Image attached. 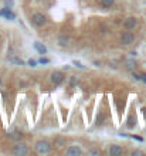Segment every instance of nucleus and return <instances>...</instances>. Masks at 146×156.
<instances>
[{
	"mask_svg": "<svg viewBox=\"0 0 146 156\" xmlns=\"http://www.w3.org/2000/svg\"><path fill=\"white\" fill-rule=\"evenodd\" d=\"M70 85H71V87H75V85H77V77L70 78Z\"/></svg>",
	"mask_w": 146,
	"mask_h": 156,
	"instance_id": "nucleus-16",
	"label": "nucleus"
},
{
	"mask_svg": "<svg viewBox=\"0 0 146 156\" xmlns=\"http://www.w3.org/2000/svg\"><path fill=\"white\" fill-rule=\"evenodd\" d=\"M135 67H136L135 61H132V60H128V61H126V68H128V70H135Z\"/></svg>",
	"mask_w": 146,
	"mask_h": 156,
	"instance_id": "nucleus-14",
	"label": "nucleus"
},
{
	"mask_svg": "<svg viewBox=\"0 0 146 156\" xmlns=\"http://www.w3.org/2000/svg\"><path fill=\"white\" fill-rule=\"evenodd\" d=\"M132 155H143L140 150H135V152H132Z\"/></svg>",
	"mask_w": 146,
	"mask_h": 156,
	"instance_id": "nucleus-23",
	"label": "nucleus"
},
{
	"mask_svg": "<svg viewBox=\"0 0 146 156\" xmlns=\"http://www.w3.org/2000/svg\"><path fill=\"white\" fill-rule=\"evenodd\" d=\"M0 16H3V17H4V19H7V20H14V19H16V14H14L9 7L1 9V10H0Z\"/></svg>",
	"mask_w": 146,
	"mask_h": 156,
	"instance_id": "nucleus-8",
	"label": "nucleus"
},
{
	"mask_svg": "<svg viewBox=\"0 0 146 156\" xmlns=\"http://www.w3.org/2000/svg\"><path fill=\"white\" fill-rule=\"evenodd\" d=\"M135 41V34L131 33V31H124V33L121 34V43L125 45H129L132 44Z\"/></svg>",
	"mask_w": 146,
	"mask_h": 156,
	"instance_id": "nucleus-4",
	"label": "nucleus"
},
{
	"mask_svg": "<svg viewBox=\"0 0 146 156\" xmlns=\"http://www.w3.org/2000/svg\"><path fill=\"white\" fill-rule=\"evenodd\" d=\"M82 153V150L79 149L78 146H70L67 150H65V155L67 156H78Z\"/></svg>",
	"mask_w": 146,
	"mask_h": 156,
	"instance_id": "nucleus-9",
	"label": "nucleus"
},
{
	"mask_svg": "<svg viewBox=\"0 0 146 156\" xmlns=\"http://www.w3.org/2000/svg\"><path fill=\"white\" fill-rule=\"evenodd\" d=\"M139 77H140V81H143V82L146 84V74H145V72H143V74H140Z\"/></svg>",
	"mask_w": 146,
	"mask_h": 156,
	"instance_id": "nucleus-21",
	"label": "nucleus"
},
{
	"mask_svg": "<svg viewBox=\"0 0 146 156\" xmlns=\"http://www.w3.org/2000/svg\"><path fill=\"white\" fill-rule=\"evenodd\" d=\"M0 85H1V78H0Z\"/></svg>",
	"mask_w": 146,
	"mask_h": 156,
	"instance_id": "nucleus-24",
	"label": "nucleus"
},
{
	"mask_svg": "<svg viewBox=\"0 0 146 156\" xmlns=\"http://www.w3.org/2000/svg\"><path fill=\"white\" fill-rule=\"evenodd\" d=\"M38 63H40V64H48V63H50V60H48V58H40V60H38Z\"/></svg>",
	"mask_w": 146,
	"mask_h": 156,
	"instance_id": "nucleus-17",
	"label": "nucleus"
},
{
	"mask_svg": "<svg viewBox=\"0 0 146 156\" xmlns=\"http://www.w3.org/2000/svg\"><path fill=\"white\" fill-rule=\"evenodd\" d=\"M64 78H65L64 72L56 70V71H53V72H51V75H50V81H51L54 85H60V84L64 81Z\"/></svg>",
	"mask_w": 146,
	"mask_h": 156,
	"instance_id": "nucleus-3",
	"label": "nucleus"
},
{
	"mask_svg": "<svg viewBox=\"0 0 146 156\" xmlns=\"http://www.w3.org/2000/svg\"><path fill=\"white\" fill-rule=\"evenodd\" d=\"M27 64H29L30 67H35V64H37V61H34V60H29V61H27Z\"/></svg>",
	"mask_w": 146,
	"mask_h": 156,
	"instance_id": "nucleus-18",
	"label": "nucleus"
},
{
	"mask_svg": "<svg viewBox=\"0 0 146 156\" xmlns=\"http://www.w3.org/2000/svg\"><path fill=\"white\" fill-rule=\"evenodd\" d=\"M31 23L35 27H44L45 24H47V17L43 13H34L33 16H31Z\"/></svg>",
	"mask_w": 146,
	"mask_h": 156,
	"instance_id": "nucleus-2",
	"label": "nucleus"
},
{
	"mask_svg": "<svg viewBox=\"0 0 146 156\" xmlns=\"http://www.w3.org/2000/svg\"><path fill=\"white\" fill-rule=\"evenodd\" d=\"M90 153L91 155H99L101 152H99V150H97V149H92V150H90Z\"/></svg>",
	"mask_w": 146,
	"mask_h": 156,
	"instance_id": "nucleus-20",
	"label": "nucleus"
},
{
	"mask_svg": "<svg viewBox=\"0 0 146 156\" xmlns=\"http://www.w3.org/2000/svg\"><path fill=\"white\" fill-rule=\"evenodd\" d=\"M11 138H16V139H19V138H22V135H19V132H13V134L10 135Z\"/></svg>",
	"mask_w": 146,
	"mask_h": 156,
	"instance_id": "nucleus-19",
	"label": "nucleus"
},
{
	"mask_svg": "<svg viewBox=\"0 0 146 156\" xmlns=\"http://www.w3.org/2000/svg\"><path fill=\"white\" fill-rule=\"evenodd\" d=\"M115 3V0H99V4H101L104 9H111Z\"/></svg>",
	"mask_w": 146,
	"mask_h": 156,
	"instance_id": "nucleus-11",
	"label": "nucleus"
},
{
	"mask_svg": "<svg viewBox=\"0 0 146 156\" xmlns=\"http://www.w3.org/2000/svg\"><path fill=\"white\" fill-rule=\"evenodd\" d=\"M74 65H77V67H78V68H81V70H84V68H85V67H84V65H81L79 63H77V61H74Z\"/></svg>",
	"mask_w": 146,
	"mask_h": 156,
	"instance_id": "nucleus-22",
	"label": "nucleus"
},
{
	"mask_svg": "<svg viewBox=\"0 0 146 156\" xmlns=\"http://www.w3.org/2000/svg\"><path fill=\"white\" fill-rule=\"evenodd\" d=\"M34 48L40 53V54H45L47 53V48H45V45L40 44V43H34Z\"/></svg>",
	"mask_w": 146,
	"mask_h": 156,
	"instance_id": "nucleus-12",
	"label": "nucleus"
},
{
	"mask_svg": "<svg viewBox=\"0 0 146 156\" xmlns=\"http://www.w3.org/2000/svg\"><path fill=\"white\" fill-rule=\"evenodd\" d=\"M9 61H10V63H14V64H19V65H23V64H24L22 60H19V58H9Z\"/></svg>",
	"mask_w": 146,
	"mask_h": 156,
	"instance_id": "nucleus-15",
	"label": "nucleus"
},
{
	"mask_svg": "<svg viewBox=\"0 0 146 156\" xmlns=\"http://www.w3.org/2000/svg\"><path fill=\"white\" fill-rule=\"evenodd\" d=\"M108 153L111 156H119L124 153V148L119 145H111L109 149H108Z\"/></svg>",
	"mask_w": 146,
	"mask_h": 156,
	"instance_id": "nucleus-7",
	"label": "nucleus"
},
{
	"mask_svg": "<svg viewBox=\"0 0 146 156\" xmlns=\"http://www.w3.org/2000/svg\"><path fill=\"white\" fill-rule=\"evenodd\" d=\"M57 41H58V44L61 45V47H67V45L70 44V37H68V36H64V34H61V36H58Z\"/></svg>",
	"mask_w": 146,
	"mask_h": 156,
	"instance_id": "nucleus-10",
	"label": "nucleus"
},
{
	"mask_svg": "<svg viewBox=\"0 0 146 156\" xmlns=\"http://www.w3.org/2000/svg\"><path fill=\"white\" fill-rule=\"evenodd\" d=\"M29 152H30L29 146L24 145V143H17V145L14 146V149H13V153H14V155H19V156L29 155Z\"/></svg>",
	"mask_w": 146,
	"mask_h": 156,
	"instance_id": "nucleus-5",
	"label": "nucleus"
},
{
	"mask_svg": "<svg viewBox=\"0 0 146 156\" xmlns=\"http://www.w3.org/2000/svg\"><path fill=\"white\" fill-rule=\"evenodd\" d=\"M51 149H53V145L48 141H38L34 145V150L37 155H47L51 152Z\"/></svg>",
	"mask_w": 146,
	"mask_h": 156,
	"instance_id": "nucleus-1",
	"label": "nucleus"
},
{
	"mask_svg": "<svg viewBox=\"0 0 146 156\" xmlns=\"http://www.w3.org/2000/svg\"><path fill=\"white\" fill-rule=\"evenodd\" d=\"M136 26H138V20L135 17H126L124 20V27L126 30H133L136 29Z\"/></svg>",
	"mask_w": 146,
	"mask_h": 156,
	"instance_id": "nucleus-6",
	"label": "nucleus"
},
{
	"mask_svg": "<svg viewBox=\"0 0 146 156\" xmlns=\"http://www.w3.org/2000/svg\"><path fill=\"white\" fill-rule=\"evenodd\" d=\"M54 145H56L57 148L64 146V145H65V139H64V138H57L56 141H54Z\"/></svg>",
	"mask_w": 146,
	"mask_h": 156,
	"instance_id": "nucleus-13",
	"label": "nucleus"
}]
</instances>
